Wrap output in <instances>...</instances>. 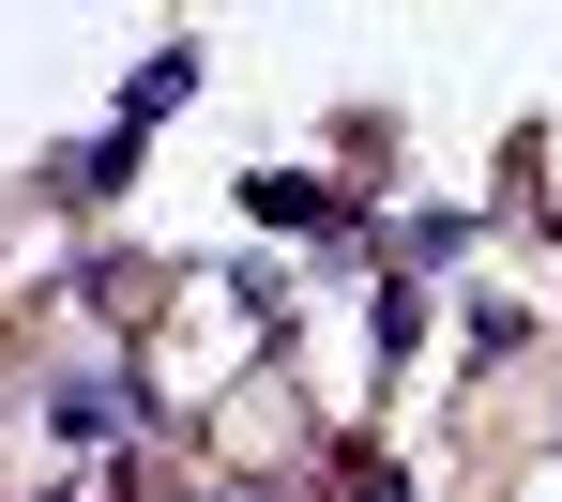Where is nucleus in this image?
Wrapping results in <instances>:
<instances>
[{"instance_id":"7ed1b4c3","label":"nucleus","mask_w":562,"mask_h":502,"mask_svg":"<svg viewBox=\"0 0 562 502\" xmlns=\"http://www.w3.org/2000/svg\"><path fill=\"white\" fill-rule=\"evenodd\" d=\"M335 502H411V488H395V472H380V457H350V488H335Z\"/></svg>"},{"instance_id":"f257e3e1","label":"nucleus","mask_w":562,"mask_h":502,"mask_svg":"<svg viewBox=\"0 0 562 502\" xmlns=\"http://www.w3.org/2000/svg\"><path fill=\"white\" fill-rule=\"evenodd\" d=\"M46 426H61V442H77V457H106V442H122V426H137V397H122V381H106V366H61V381H46Z\"/></svg>"},{"instance_id":"f03ea898","label":"nucleus","mask_w":562,"mask_h":502,"mask_svg":"<svg viewBox=\"0 0 562 502\" xmlns=\"http://www.w3.org/2000/svg\"><path fill=\"white\" fill-rule=\"evenodd\" d=\"M183 92H198V46H153V62L122 77V137H153V122H168Z\"/></svg>"}]
</instances>
